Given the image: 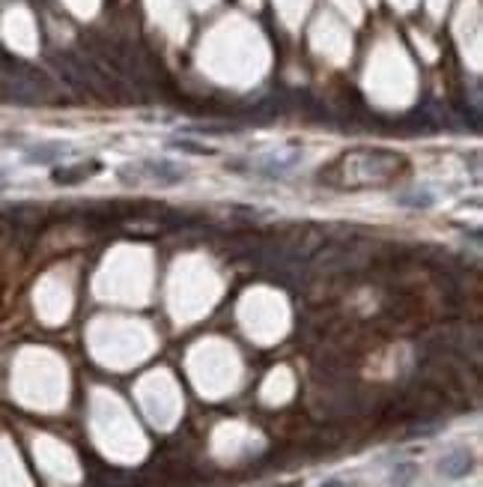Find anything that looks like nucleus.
I'll use <instances>...</instances> for the list:
<instances>
[{"label":"nucleus","mask_w":483,"mask_h":487,"mask_svg":"<svg viewBox=\"0 0 483 487\" xmlns=\"http://www.w3.org/2000/svg\"><path fill=\"white\" fill-rule=\"evenodd\" d=\"M170 147H176V149H188V153H200V156L212 153L209 147H200V144H192V141H170Z\"/></svg>","instance_id":"obj_6"},{"label":"nucleus","mask_w":483,"mask_h":487,"mask_svg":"<svg viewBox=\"0 0 483 487\" xmlns=\"http://www.w3.org/2000/svg\"><path fill=\"white\" fill-rule=\"evenodd\" d=\"M397 204L409 206V209H427V206H433V195L415 189V192H409V195H397Z\"/></svg>","instance_id":"obj_4"},{"label":"nucleus","mask_w":483,"mask_h":487,"mask_svg":"<svg viewBox=\"0 0 483 487\" xmlns=\"http://www.w3.org/2000/svg\"><path fill=\"white\" fill-rule=\"evenodd\" d=\"M322 487H346V484H343V481H340V479H328V481H325V484H322Z\"/></svg>","instance_id":"obj_8"},{"label":"nucleus","mask_w":483,"mask_h":487,"mask_svg":"<svg viewBox=\"0 0 483 487\" xmlns=\"http://www.w3.org/2000/svg\"><path fill=\"white\" fill-rule=\"evenodd\" d=\"M63 153H66V147H60V144L33 147V149H27V161H54V159H60Z\"/></svg>","instance_id":"obj_5"},{"label":"nucleus","mask_w":483,"mask_h":487,"mask_svg":"<svg viewBox=\"0 0 483 487\" xmlns=\"http://www.w3.org/2000/svg\"><path fill=\"white\" fill-rule=\"evenodd\" d=\"M415 476V467L412 464H406V467H397V472H394V484H406Z\"/></svg>","instance_id":"obj_7"},{"label":"nucleus","mask_w":483,"mask_h":487,"mask_svg":"<svg viewBox=\"0 0 483 487\" xmlns=\"http://www.w3.org/2000/svg\"><path fill=\"white\" fill-rule=\"evenodd\" d=\"M99 171V161H93V165H72V168H57L51 177H54V183L60 185H75V183H81L87 177H93V173Z\"/></svg>","instance_id":"obj_2"},{"label":"nucleus","mask_w":483,"mask_h":487,"mask_svg":"<svg viewBox=\"0 0 483 487\" xmlns=\"http://www.w3.org/2000/svg\"><path fill=\"white\" fill-rule=\"evenodd\" d=\"M472 467H475V460H472V455H468V452H463V448H456V452L444 455L441 464H439V469L448 479H463V476H468V472H472Z\"/></svg>","instance_id":"obj_1"},{"label":"nucleus","mask_w":483,"mask_h":487,"mask_svg":"<svg viewBox=\"0 0 483 487\" xmlns=\"http://www.w3.org/2000/svg\"><path fill=\"white\" fill-rule=\"evenodd\" d=\"M144 171L149 173V177H156L161 183H168V185L185 180V168H176V165H170V161H146Z\"/></svg>","instance_id":"obj_3"}]
</instances>
